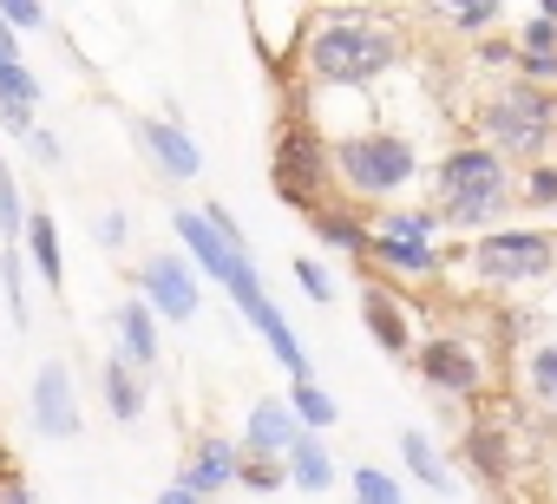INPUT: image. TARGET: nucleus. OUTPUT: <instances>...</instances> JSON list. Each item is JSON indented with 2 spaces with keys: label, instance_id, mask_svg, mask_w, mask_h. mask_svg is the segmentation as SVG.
Here are the masks:
<instances>
[{
  "label": "nucleus",
  "instance_id": "obj_9",
  "mask_svg": "<svg viewBox=\"0 0 557 504\" xmlns=\"http://www.w3.org/2000/svg\"><path fill=\"white\" fill-rule=\"evenodd\" d=\"M27 406H34V432L40 439H79V387H73V367L53 354V361H40L34 367V393H27Z\"/></svg>",
  "mask_w": 557,
  "mask_h": 504
},
{
  "label": "nucleus",
  "instance_id": "obj_16",
  "mask_svg": "<svg viewBox=\"0 0 557 504\" xmlns=\"http://www.w3.org/2000/svg\"><path fill=\"white\" fill-rule=\"evenodd\" d=\"M361 322H368V335H374V348L387 354V361H413V315L400 308V295L387 289V282H368L361 289Z\"/></svg>",
  "mask_w": 557,
  "mask_h": 504
},
{
  "label": "nucleus",
  "instance_id": "obj_35",
  "mask_svg": "<svg viewBox=\"0 0 557 504\" xmlns=\"http://www.w3.org/2000/svg\"><path fill=\"white\" fill-rule=\"evenodd\" d=\"M296 282H302V295H309V302H322V308L335 302V282H329V269H322L315 256H296Z\"/></svg>",
  "mask_w": 557,
  "mask_h": 504
},
{
  "label": "nucleus",
  "instance_id": "obj_42",
  "mask_svg": "<svg viewBox=\"0 0 557 504\" xmlns=\"http://www.w3.org/2000/svg\"><path fill=\"white\" fill-rule=\"evenodd\" d=\"M151 504H210V497H197V491H184V484H177V478H171V484H164V491H158V497H151Z\"/></svg>",
  "mask_w": 557,
  "mask_h": 504
},
{
  "label": "nucleus",
  "instance_id": "obj_12",
  "mask_svg": "<svg viewBox=\"0 0 557 504\" xmlns=\"http://www.w3.org/2000/svg\"><path fill=\"white\" fill-rule=\"evenodd\" d=\"M236 465H243V439H223V432H197L184 465H177V484L197 491V497H216L236 484Z\"/></svg>",
  "mask_w": 557,
  "mask_h": 504
},
{
  "label": "nucleus",
  "instance_id": "obj_24",
  "mask_svg": "<svg viewBox=\"0 0 557 504\" xmlns=\"http://www.w3.org/2000/svg\"><path fill=\"white\" fill-rule=\"evenodd\" d=\"M27 242H34V269H40V282L60 295L66 289V249H60V223L34 203V216H27Z\"/></svg>",
  "mask_w": 557,
  "mask_h": 504
},
{
  "label": "nucleus",
  "instance_id": "obj_26",
  "mask_svg": "<svg viewBox=\"0 0 557 504\" xmlns=\"http://www.w3.org/2000/svg\"><path fill=\"white\" fill-rule=\"evenodd\" d=\"M518 203L531 216H557V164L550 158H537V164L518 171Z\"/></svg>",
  "mask_w": 557,
  "mask_h": 504
},
{
  "label": "nucleus",
  "instance_id": "obj_3",
  "mask_svg": "<svg viewBox=\"0 0 557 504\" xmlns=\"http://www.w3.org/2000/svg\"><path fill=\"white\" fill-rule=\"evenodd\" d=\"M472 138L505 151L511 164H537L557 144V92L531 86V79H498L479 105H472Z\"/></svg>",
  "mask_w": 557,
  "mask_h": 504
},
{
  "label": "nucleus",
  "instance_id": "obj_37",
  "mask_svg": "<svg viewBox=\"0 0 557 504\" xmlns=\"http://www.w3.org/2000/svg\"><path fill=\"white\" fill-rule=\"evenodd\" d=\"M92 236H99V249H125V236H132V223H125V210H99V223H92Z\"/></svg>",
  "mask_w": 557,
  "mask_h": 504
},
{
  "label": "nucleus",
  "instance_id": "obj_29",
  "mask_svg": "<svg viewBox=\"0 0 557 504\" xmlns=\"http://www.w3.org/2000/svg\"><path fill=\"white\" fill-rule=\"evenodd\" d=\"M236 484H243V491H256V497L283 491V484H289V458H262V452H243V465H236Z\"/></svg>",
  "mask_w": 557,
  "mask_h": 504
},
{
  "label": "nucleus",
  "instance_id": "obj_1",
  "mask_svg": "<svg viewBox=\"0 0 557 504\" xmlns=\"http://www.w3.org/2000/svg\"><path fill=\"white\" fill-rule=\"evenodd\" d=\"M400 60H407V34L387 14H368V8L309 14L302 53H296L309 92H361V86H381Z\"/></svg>",
  "mask_w": 557,
  "mask_h": 504
},
{
  "label": "nucleus",
  "instance_id": "obj_44",
  "mask_svg": "<svg viewBox=\"0 0 557 504\" xmlns=\"http://www.w3.org/2000/svg\"><path fill=\"white\" fill-rule=\"evenodd\" d=\"M531 14H544V21H557V0H531Z\"/></svg>",
  "mask_w": 557,
  "mask_h": 504
},
{
  "label": "nucleus",
  "instance_id": "obj_15",
  "mask_svg": "<svg viewBox=\"0 0 557 504\" xmlns=\"http://www.w3.org/2000/svg\"><path fill=\"white\" fill-rule=\"evenodd\" d=\"M413 8H420V21H426L433 34L466 40V47H479V40L498 34V21H505V0H413Z\"/></svg>",
  "mask_w": 557,
  "mask_h": 504
},
{
  "label": "nucleus",
  "instance_id": "obj_14",
  "mask_svg": "<svg viewBox=\"0 0 557 504\" xmlns=\"http://www.w3.org/2000/svg\"><path fill=\"white\" fill-rule=\"evenodd\" d=\"M171 229H177V242L190 249V263H197L210 282H230L236 263L249 256V249H230V242H223V229H216L203 210H171Z\"/></svg>",
  "mask_w": 557,
  "mask_h": 504
},
{
  "label": "nucleus",
  "instance_id": "obj_7",
  "mask_svg": "<svg viewBox=\"0 0 557 504\" xmlns=\"http://www.w3.org/2000/svg\"><path fill=\"white\" fill-rule=\"evenodd\" d=\"M440 236H446V216H440L433 203H420V210H381V216H374V249H368V263L387 269V276L426 282V276L446 269Z\"/></svg>",
  "mask_w": 557,
  "mask_h": 504
},
{
  "label": "nucleus",
  "instance_id": "obj_17",
  "mask_svg": "<svg viewBox=\"0 0 557 504\" xmlns=\"http://www.w3.org/2000/svg\"><path fill=\"white\" fill-rule=\"evenodd\" d=\"M112 335H119V348L112 354H125L145 380H151V367H158V354H164V335H158V308L145 302V295H125L119 308H112Z\"/></svg>",
  "mask_w": 557,
  "mask_h": 504
},
{
  "label": "nucleus",
  "instance_id": "obj_34",
  "mask_svg": "<svg viewBox=\"0 0 557 504\" xmlns=\"http://www.w3.org/2000/svg\"><path fill=\"white\" fill-rule=\"evenodd\" d=\"M472 60H479V66H492V73L518 66V34H511V40H505V34H485V40L472 47Z\"/></svg>",
  "mask_w": 557,
  "mask_h": 504
},
{
  "label": "nucleus",
  "instance_id": "obj_45",
  "mask_svg": "<svg viewBox=\"0 0 557 504\" xmlns=\"http://www.w3.org/2000/svg\"><path fill=\"white\" fill-rule=\"evenodd\" d=\"M342 8H368L374 14V8H387V0H342Z\"/></svg>",
  "mask_w": 557,
  "mask_h": 504
},
{
  "label": "nucleus",
  "instance_id": "obj_36",
  "mask_svg": "<svg viewBox=\"0 0 557 504\" xmlns=\"http://www.w3.org/2000/svg\"><path fill=\"white\" fill-rule=\"evenodd\" d=\"M0 14L14 21V34H40L47 27V0H0Z\"/></svg>",
  "mask_w": 557,
  "mask_h": 504
},
{
  "label": "nucleus",
  "instance_id": "obj_6",
  "mask_svg": "<svg viewBox=\"0 0 557 504\" xmlns=\"http://www.w3.org/2000/svg\"><path fill=\"white\" fill-rule=\"evenodd\" d=\"M479 289H537L557 276V236L550 229H485L466 236V249L453 256Z\"/></svg>",
  "mask_w": 557,
  "mask_h": 504
},
{
  "label": "nucleus",
  "instance_id": "obj_27",
  "mask_svg": "<svg viewBox=\"0 0 557 504\" xmlns=\"http://www.w3.org/2000/svg\"><path fill=\"white\" fill-rule=\"evenodd\" d=\"M348 504H407V491H400V478L394 471H381V465H355L348 471Z\"/></svg>",
  "mask_w": 557,
  "mask_h": 504
},
{
  "label": "nucleus",
  "instance_id": "obj_2",
  "mask_svg": "<svg viewBox=\"0 0 557 504\" xmlns=\"http://www.w3.org/2000/svg\"><path fill=\"white\" fill-rule=\"evenodd\" d=\"M426 203L446 216V229L485 236V229H498L505 210H518V171H511L505 151L466 138V144H453V151L433 164V197H426Z\"/></svg>",
  "mask_w": 557,
  "mask_h": 504
},
{
  "label": "nucleus",
  "instance_id": "obj_11",
  "mask_svg": "<svg viewBox=\"0 0 557 504\" xmlns=\"http://www.w3.org/2000/svg\"><path fill=\"white\" fill-rule=\"evenodd\" d=\"M459 458H466V471H472L479 484L505 491V484L518 478V432H511L505 419H472L466 439H459Z\"/></svg>",
  "mask_w": 557,
  "mask_h": 504
},
{
  "label": "nucleus",
  "instance_id": "obj_5",
  "mask_svg": "<svg viewBox=\"0 0 557 504\" xmlns=\"http://www.w3.org/2000/svg\"><path fill=\"white\" fill-rule=\"evenodd\" d=\"M269 190L283 197L289 210L315 216L322 203L342 197L335 184V138L309 118V112H289L283 131H275V151H269Z\"/></svg>",
  "mask_w": 557,
  "mask_h": 504
},
{
  "label": "nucleus",
  "instance_id": "obj_39",
  "mask_svg": "<svg viewBox=\"0 0 557 504\" xmlns=\"http://www.w3.org/2000/svg\"><path fill=\"white\" fill-rule=\"evenodd\" d=\"M0 125H8V138H21V144L40 131V125H34V105H8V112H0Z\"/></svg>",
  "mask_w": 557,
  "mask_h": 504
},
{
  "label": "nucleus",
  "instance_id": "obj_25",
  "mask_svg": "<svg viewBox=\"0 0 557 504\" xmlns=\"http://www.w3.org/2000/svg\"><path fill=\"white\" fill-rule=\"evenodd\" d=\"M400 458H407V471L426 484V491H440V497H453L459 484H453V471H446V458H440V445L426 439V432H400Z\"/></svg>",
  "mask_w": 557,
  "mask_h": 504
},
{
  "label": "nucleus",
  "instance_id": "obj_30",
  "mask_svg": "<svg viewBox=\"0 0 557 504\" xmlns=\"http://www.w3.org/2000/svg\"><path fill=\"white\" fill-rule=\"evenodd\" d=\"M0 295H8V315H14V328H27V256L8 242L0 249Z\"/></svg>",
  "mask_w": 557,
  "mask_h": 504
},
{
  "label": "nucleus",
  "instance_id": "obj_8",
  "mask_svg": "<svg viewBox=\"0 0 557 504\" xmlns=\"http://www.w3.org/2000/svg\"><path fill=\"white\" fill-rule=\"evenodd\" d=\"M413 374L440 400H485V361L466 335H426L413 348Z\"/></svg>",
  "mask_w": 557,
  "mask_h": 504
},
{
  "label": "nucleus",
  "instance_id": "obj_32",
  "mask_svg": "<svg viewBox=\"0 0 557 504\" xmlns=\"http://www.w3.org/2000/svg\"><path fill=\"white\" fill-rule=\"evenodd\" d=\"M8 105H40V79L27 73V60H0V112Z\"/></svg>",
  "mask_w": 557,
  "mask_h": 504
},
{
  "label": "nucleus",
  "instance_id": "obj_23",
  "mask_svg": "<svg viewBox=\"0 0 557 504\" xmlns=\"http://www.w3.org/2000/svg\"><path fill=\"white\" fill-rule=\"evenodd\" d=\"M289 484H296V491H309V497L335 491V452H329V439H322V432H302V439L289 445Z\"/></svg>",
  "mask_w": 557,
  "mask_h": 504
},
{
  "label": "nucleus",
  "instance_id": "obj_18",
  "mask_svg": "<svg viewBox=\"0 0 557 504\" xmlns=\"http://www.w3.org/2000/svg\"><path fill=\"white\" fill-rule=\"evenodd\" d=\"M309 229H315L322 249H335V256H361L368 263V249H374V216H361V203H348V197L322 203L309 216Z\"/></svg>",
  "mask_w": 557,
  "mask_h": 504
},
{
  "label": "nucleus",
  "instance_id": "obj_46",
  "mask_svg": "<svg viewBox=\"0 0 557 504\" xmlns=\"http://www.w3.org/2000/svg\"><path fill=\"white\" fill-rule=\"evenodd\" d=\"M544 491H550V504H557V458H550V484H544Z\"/></svg>",
  "mask_w": 557,
  "mask_h": 504
},
{
  "label": "nucleus",
  "instance_id": "obj_21",
  "mask_svg": "<svg viewBox=\"0 0 557 504\" xmlns=\"http://www.w3.org/2000/svg\"><path fill=\"white\" fill-rule=\"evenodd\" d=\"M243 322H249V328H256V335L269 341V354L283 361V374H289V380H315V367H309V348L296 341V328L283 322V308H275L269 295H262V302H256V308H249Z\"/></svg>",
  "mask_w": 557,
  "mask_h": 504
},
{
  "label": "nucleus",
  "instance_id": "obj_28",
  "mask_svg": "<svg viewBox=\"0 0 557 504\" xmlns=\"http://www.w3.org/2000/svg\"><path fill=\"white\" fill-rule=\"evenodd\" d=\"M289 406H296V419H302L309 432H329V426L342 419V406H335L315 380H296V387H289Z\"/></svg>",
  "mask_w": 557,
  "mask_h": 504
},
{
  "label": "nucleus",
  "instance_id": "obj_41",
  "mask_svg": "<svg viewBox=\"0 0 557 504\" xmlns=\"http://www.w3.org/2000/svg\"><path fill=\"white\" fill-rule=\"evenodd\" d=\"M27 151H34V158H40V164H60V158H66V151H60V138H53V131H47V125H40V131H34V138H27Z\"/></svg>",
  "mask_w": 557,
  "mask_h": 504
},
{
  "label": "nucleus",
  "instance_id": "obj_31",
  "mask_svg": "<svg viewBox=\"0 0 557 504\" xmlns=\"http://www.w3.org/2000/svg\"><path fill=\"white\" fill-rule=\"evenodd\" d=\"M27 197H21V177L8 171V164H0V242H21L27 236Z\"/></svg>",
  "mask_w": 557,
  "mask_h": 504
},
{
  "label": "nucleus",
  "instance_id": "obj_43",
  "mask_svg": "<svg viewBox=\"0 0 557 504\" xmlns=\"http://www.w3.org/2000/svg\"><path fill=\"white\" fill-rule=\"evenodd\" d=\"M0 60H21V34H14L8 14H0Z\"/></svg>",
  "mask_w": 557,
  "mask_h": 504
},
{
  "label": "nucleus",
  "instance_id": "obj_20",
  "mask_svg": "<svg viewBox=\"0 0 557 504\" xmlns=\"http://www.w3.org/2000/svg\"><path fill=\"white\" fill-rule=\"evenodd\" d=\"M511 387H518V400H524L531 413L557 419V335H544V341H531V348L518 354Z\"/></svg>",
  "mask_w": 557,
  "mask_h": 504
},
{
  "label": "nucleus",
  "instance_id": "obj_19",
  "mask_svg": "<svg viewBox=\"0 0 557 504\" xmlns=\"http://www.w3.org/2000/svg\"><path fill=\"white\" fill-rule=\"evenodd\" d=\"M309 426L296 419L289 400H256L249 419H243V452H262V458H289V445L302 439Z\"/></svg>",
  "mask_w": 557,
  "mask_h": 504
},
{
  "label": "nucleus",
  "instance_id": "obj_33",
  "mask_svg": "<svg viewBox=\"0 0 557 504\" xmlns=\"http://www.w3.org/2000/svg\"><path fill=\"white\" fill-rule=\"evenodd\" d=\"M518 53H544V60H557V21L531 14V21L518 27Z\"/></svg>",
  "mask_w": 557,
  "mask_h": 504
},
{
  "label": "nucleus",
  "instance_id": "obj_40",
  "mask_svg": "<svg viewBox=\"0 0 557 504\" xmlns=\"http://www.w3.org/2000/svg\"><path fill=\"white\" fill-rule=\"evenodd\" d=\"M203 216L223 229V242H230V249H249V242H243V229H236V216H230V203H203Z\"/></svg>",
  "mask_w": 557,
  "mask_h": 504
},
{
  "label": "nucleus",
  "instance_id": "obj_38",
  "mask_svg": "<svg viewBox=\"0 0 557 504\" xmlns=\"http://www.w3.org/2000/svg\"><path fill=\"white\" fill-rule=\"evenodd\" d=\"M0 504H40V497H34V484H27V471H21V465H8V471H0Z\"/></svg>",
  "mask_w": 557,
  "mask_h": 504
},
{
  "label": "nucleus",
  "instance_id": "obj_10",
  "mask_svg": "<svg viewBox=\"0 0 557 504\" xmlns=\"http://www.w3.org/2000/svg\"><path fill=\"white\" fill-rule=\"evenodd\" d=\"M138 295L158 308V322H171V328H184L190 315H197V282H190V263L184 256H171V249H158V256H145L138 263Z\"/></svg>",
  "mask_w": 557,
  "mask_h": 504
},
{
  "label": "nucleus",
  "instance_id": "obj_22",
  "mask_svg": "<svg viewBox=\"0 0 557 504\" xmlns=\"http://www.w3.org/2000/svg\"><path fill=\"white\" fill-rule=\"evenodd\" d=\"M99 393H106V413H112L119 426H138V419H145V406H151L145 374H138L125 354H112V361L99 367Z\"/></svg>",
  "mask_w": 557,
  "mask_h": 504
},
{
  "label": "nucleus",
  "instance_id": "obj_4",
  "mask_svg": "<svg viewBox=\"0 0 557 504\" xmlns=\"http://www.w3.org/2000/svg\"><path fill=\"white\" fill-rule=\"evenodd\" d=\"M335 184L348 203H394L420 184V144L407 131H387V125H361V131H342L335 138Z\"/></svg>",
  "mask_w": 557,
  "mask_h": 504
},
{
  "label": "nucleus",
  "instance_id": "obj_13",
  "mask_svg": "<svg viewBox=\"0 0 557 504\" xmlns=\"http://www.w3.org/2000/svg\"><path fill=\"white\" fill-rule=\"evenodd\" d=\"M132 138H138V151H145L171 184L203 177V151H197V138H190L177 118H138V125H132Z\"/></svg>",
  "mask_w": 557,
  "mask_h": 504
}]
</instances>
